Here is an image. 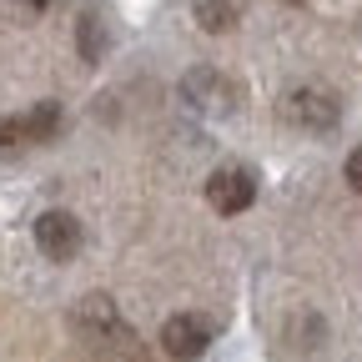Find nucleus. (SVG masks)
<instances>
[{"mask_svg": "<svg viewBox=\"0 0 362 362\" xmlns=\"http://www.w3.org/2000/svg\"><path fill=\"white\" fill-rule=\"evenodd\" d=\"M277 116L287 126H297V131H332L342 121V101L327 86H297V90H287L277 101Z\"/></svg>", "mask_w": 362, "mask_h": 362, "instance_id": "f03ea898", "label": "nucleus"}, {"mask_svg": "<svg viewBox=\"0 0 362 362\" xmlns=\"http://www.w3.org/2000/svg\"><path fill=\"white\" fill-rule=\"evenodd\" d=\"M206 202H211V211H221V216L247 211V206L257 202V176H252L247 166H221L216 176H206Z\"/></svg>", "mask_w": 362, "mask_h": 362, "instance_id": "423d86ee", "label": "nucleus"}, {"mask_svg": "<svg viewBox=\"0 0 362 362\" xmlns=\"http://www.w3.org/2000/svg\"><path fill=\"white\" fill-rule=\"evenodd\" d=\"M35 247H40V257H51V262H71L86 247V226L71 211H40L35 216Z\"/></svg>", "mask_w": 362, "mask_h": 362, "instance_id": "39448f33", "label": "nucleus"}, {"mask_svg": "<svg viewBox=\"0 0 362 362\" xmlns=\"http://www.w3.org/2000/svg\"><path fill=\"white\" fill-rule=\"evenodd\" d=\"M292 6H302V0H292Z\"/></svg>", "mask_w": 362, "mask_h": 362, "instance_id": "f8f14e48", "label": "nucleus"}, {"mask_svg": "<svg viewBox=\"0 0 362 362\" xmlns=\"http://www.w3.org/2000/svg\"><path fill=\"white\" fill-rule=\"evenodd\" d=\"M106 40H111V30H106L101 16H81V56L86 61H101L106 56Z\"/></svg>", "mask_w": 362, "mask_h": 362, "instance_id": "1a4fd4ad", "label": "nucleus"}, {"mask_svg": "<svg viewBox=\"0 0 362 362\" xmlns=\"http://www.w3.org/2000/svg\"><path fill=\"white\" fill-rule=\"evenodd\" d=\"M211 342V327H206V317L197 312H176L166 317V327H161V352L176 357V362H197Z\"/></svg>", "mask_w": 362, "mask_h": 362, "instance_id": "0eeeda50", "label": "nucleus"}, {"mask_svg": "<svg viewBox=\"0 0 362 362\" xmlns=\"http://www.w3.org/2000/svg\"><path fill=\"white\" fill-rule=\"evenodd\" d=\"M56 131H61V106L56 101H40V106L21 111V116H0V156L40 146V141H51Z\"/></svg>", "mask_w": 362, "mask_h": 362, "instance_id": "7ed1b4c3", "label": "nucleus"}, {"mask_svg": "<svg viewBox=\"0 0 362 362\" xmlns=\"http://www.w3.org/2000/svg\"><path fill=\"white\" fill-rule=\"evenodd\" d=\"M242 16V0H197V21L206 30H232Z\"/></svg>", "mask_w": 362, "mask_h": 362, "instance_id": "6e6552de", "label": "nucleus"}, {"mask_svg": "<svg viewBox=\"0 0 362 362\" xmlns=\"http://www.w3.org/2000/svg\"><path fill=\"white\" fill-rule=\"evenodd\" d=\"M181 96H187L197 111L232 116L242 106V86L226 76V71H216V66H197V71H187V81H181Z\"/></svg>", "mask_w": 362, "mask_h": 362, "instance_id": "20e7f679", "label": "nucleus"}, {"mask_svg": "<svg viewBox=\"0 0 362 362\" xmlns=\"http://www.w3.org/2000/svg\"><path fill=\"white\" fill-rule=\"evenodd\" d=\"M71 332H76L90 352H101V357H111V362L136 342V332L121 322V312H116L111 297H101V292H90V297L76 302V312H71Z\"/></svg>", "mask_w": 362, "mask_h": 362, "instance_id": "f257e3e1", "label": "nucleus"}, {"mask_svg": "<svg viewBox=\"0 0 362 362\" xmlns=\"http://www.w3.org/2000/svg\"><path fill=\"white\" fill-rule=\"evenodd\" d=\"M25 6H35V11H45V6H51V0H25Z\"/></svg>", "mask_w": 362, "mask_h": 362, "instance_id": "9b49d317", "label": "nucleus"}, {"mask_svg": "<svg viewBox=\"0 0 362 362\" xmlns=\"http://www.w3.org/2000/svg\"><path fill=\"white\" fill-rule=\"evenodd\" d=\"M342 176H347V187H352V192H362V146H357V151H347Z\"/></svg>", "mask_w": 362, "mask_h": 362, "instance_id": "9d476101", "label": "nucleus"}]
</instances>
